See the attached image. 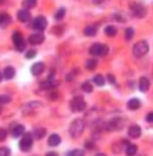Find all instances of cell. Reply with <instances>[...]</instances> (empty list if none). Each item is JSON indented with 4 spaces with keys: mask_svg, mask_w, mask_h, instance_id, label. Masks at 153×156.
Listing matches in <instances>:
<instances>
[{
    "mask_svg": "<svg viewBox=\"0 0 153 156\" xmlns=\"http://www.w3.org/2000/svg\"><path fill=\"white\" fill-rule=\"evenodd\" d=\"M127 106H128V109H131V111H137V109H139V106H141V101L137 100V98H131V100L127 102Z\"/></svg>",
    "mask_w": 153,
    "mask_h": 156,
    "instance_id": "obj_16",
    "label": "cell"
},
{
    "mask_svg": "<svg viewBox=\"0 0 153 156\" xmlns=\"http://www.w3.org/2000/svg\"><path fill=\"white\" fill-rule=\"evenodd\" d=\"M121 124H123V122L120 119H113L106 124V130H119L121 127Z\"/></svg>",
    "mask_w": 153,
    "mask_h": 156,
    "instance_id": "obj_12",
    "label": "cell"
},
{
    "mask_svg": "<svg viewBox=\"0 0 153 156\" xmlns=\"http://www.w3.org/2000/svg\"><path fill=\"white\" fill-rule=\"evenodd\" d=\"M146 122L153 123V112H150V113H148V115H146Z\"/></svg>",
    "mask_w": 153,
    "mask_h": 156,
    "instance_id": "obj_36",
    "label": "cell"
},
{
    "mask_svg": "<svg viewBox=\"0 0 153 156\" xmlns=\"http://www.w3.org/2000/svg\"><path fill=\"white\" fill-rule=\"evenodd\" d=\"M133 37H134V29L133 28H127L126 29V40L130 41Z\"/></svg>",
    "mask_w": 153,
    "mask_h": 156,
    "instance_id": "obj_28",
    "label": "cell"
},
{
    "mask_svg": "<svg viewBox=\"0 0 153 156\" xmlns=\"http://www.w3.org/2000/svg\"><path fill=\"white\" fill-rule=\"evenodd\" d=\"M95 33H97V28L92 27V25L84 28V35L85 36H95Z\"/></svg>",
    "mask_w": 153,
    "mask_h": 156,
    "instance_id": "obj_24",
    "label": "cell"
},
{
    "mask_svg": "<svg viewBox=\"0 0 153 156\" xmlns=\"http://www.w3.org/2000/svg\"><path fill=\"white\" fill-rule=\"evenodd\" d=\"M17 17H18V21H19V22H28L29 18H30V12H29V10L22 9V10L18 11Z\"/></svg>",
    "mask_w": 153,
    "mask_h": 156,
    "instance_id": "obj_10",
    "label": "cell"
},
{
    "mask_svg": "<svg viewBox=\"0 0 153 156\" xmlns=\"http://www.w3.org/2000/svg\"><path fill=\"white\" fill-rule=\"evenodd\" d=\"M94 147H95L94 142H91V141H90V142H85V148H89V149H91V148H94Z\"/></svg>",
    "mask_w": 153,
    "mask_h": 156,
    "instance_id": "obj_37",
    "label": "cell"
},
{
    "mask_svg": "<svg viewBox=\"0 0 153 156\" xmlns=\"http://www.w3.org/2000/svg\"><path fill=\"white\" fill-rule=\"evenodd\" d=\"M10 101H11L10 95H0V105H2V104H9Z\"/></svg>",
    "mask_w": 153,
    "mask_h": 156,
    "instance_id": "obj_31",
    "label": "cell"
},
{
    "mask_svg": "<svg viewBox=\"0 0 153 156\" xmlns=\"http://www.w3.org/2000/svg\"><path fill=\"white\" fill-rule=\"evenodd\" d=\"M46 133H47V130L44 129V127H39V129L35 130V133H33V138L36 140H41L43 137L46 136Z\"/></svg>",
    "mask_w": 153,
    "mask_h": 156,
    "instance_id": "obj_19",
    "label": "cell"
},
{
    "mask_svg": "<svg viewBox=\"0 0 153 156\" xmlns=\"http://www.w3.org/2000/svg\"><path fill=\"white\" fill-rule=\"evenodd\" d=\"M82 90H83L84 93H91V91H92V84H91L90 82H84V83L82 84Z\"/></svg>",
    "mask_w": 153,
    "mask_h": 156,
    "instance_id": "obj_26",
    "label": "cell"
},
{
    "mask_svg": "<svg viewBox=\"0 0 153 156\" xmlns=\"http://www.w3.org/2000/svg\"><path fill=\"white\" fill-rule=\"evenodd\" d=\"M47 142L50 147H58V145L61 144V137H59L58 134H51V136L48 137Z\"/></svg>",
    "mask_w": 153,
    "mask_h": 156,
    "instance_id": "obj_15",
    "label": "cell"
},
{
    "mask_svg": "<svg viewBox=\"0 0 153 156\" xmlns=\"http://www.w3.org/2000/svg\"><path fill=\"white\" fill-rule=\"evenodd\" d=\"M32 27L33 29H36L37 32H41V30H44L46 28H47V20H46L44 17H36L35 20H33L32 22Z\"/></svg>",
    "mask_w": 153,
    "mask_h": 156,
    "instance_id": "obj_7",
    "label": "cell"
},
{
    "mask_svg": "<svg viewBox=\"0 0 153 156\" xmlns=\"http://www.w3.org/2000/svg\"><path fill=\"white\" fill-rule=\"evenodd\" d=\"M131 12L137 18H144L146 15V9L139 3H133L131 4Z\"/></svg>",
    "mask_w": 153,
    "mask_h": 156,
    "instance_id": "obj_8",
    "label": "cell"
},
{
    "mask_svg": "<svg viewBox=\"0 0 153 156\" xmlns=\"http://www.w3.org/2000/svg\"><path fill=\"white\" fill-rule=\"evenodd\" d=\"M2 77H3V73H2V72H0V80H2Z\"/></svg>",
    "mask_w": 153,
    "mask_h": 156,
    "instance_id": "obj_39",
    "label": "cell"
},
{
    "mask_svg": "<svg viewBox=\"0 0 153 156\" xmlns=\"http://www.w3.org/2000/svg\"><path fill=\"white\" fill-rule=\"evenodd\" d=\"M12 41H14V46L18 51H24L25 47H26V43L24 40V36L21 35L19 32H15L12 35Z\"/></svg>",
    "mask_w": 153,
    "mask_h": 156,
    "instance_id": "obj_6",
    "label": "cell"
},
{
    "mask_svg": "<svg viewBox=\"0 0 153 156\" xmlns=\"http://www.w3.org/2000/svg\"><path fill=\"white\" fill-rule=\"evenodd\" d=\"M94 83L98 86H103L105 84V79H103V76H101V75H97V76H94Z\"/></svg>",
    "mask_w": 153,
    "mask_h": 156,
    "instance_id": "obj_27",
    "label": "cell"
},
{
    "mask_svg": "<svg viewBox=\"0 0 153 156\" xmlns=\"http://www.w3.org/2000/svg\"><path fill=\"white\" fill-rule=\"evenodd\" d=\"M148 51H149V46H148V43L145 40H141V41H138V43H135L133 47V54L137 58H141V57L146 55Z\"/></svg>",
    "mask_w": 153,
    "mask_h": 156,
    "instance_id": "obj_2",
    "label": "cell"
},
{
    "mask_svg": "<svg viewBox=\"0 0 153 156\" xmlns=\"http://www.w3.org/2000/svg\"><path fill=\"white\" fill-rule=\"evenodd\" d=\"M36 4H37V0H24V2H22V7L26 10H30V9H33V7H36Z\"/></svg>",
    "mask_w": 153,
    "mask_h": 156,
    "instance_id": "obj_22",
    "label": "cell"
},
{
    "mask_svg": "<svg viewBox=\"0 0 153 156\" xmlns=\"http://www.w3.org/2000/svg\"><path fill=\"white\" fill-rule=\"evenodd\" d=\"M68 155H69V156H75V155H77V156H82V155H84V152H83V151L76 149V151H71V152H68Z\"/></svg>",
    "mask_w": 153,
    "mask_h": 156,
    "instance_id": "obj_32",
    "label": "cell"
},
{
    "mask_svg": "<svg viewBox=\"0 0 153 156\" xmlns=\"http://www.w3.org/2000/svg\"><path fill=\"white\" fill-rule=\"evenodd\" d=\"M137 151H138V147L135 144H127L126 145V153L127 155H135Z\"/></svg>",
    "mask_w": 153,
    "mask_h": 156,
    "instance_id": "obj_21",
    "label": "cell"
},
{
    "mask_svg": "<svg viewBox=\"0 0 153 156\" xmlns=\"http://www.w3.org/2000/svg\"><path fill=\"white\" fill-rule=\"evenodd\" d=\"M6 138H7V131L4 129H0V141H3Z\"/></svg>",
    "mask_w": 153,
    "mask_h": 156,
    "instance_id": "obj_34",
    "label": "cell"
},
{
    "mask_svg": "<svg viewBox=\"0 0 153 156\" xmlns=\"http://www.w3.org/2000/svg\"><path fill=\"white\" fill-rule=\"evenodd\" d=\"M128 136L131 138H139L141 137V127L134 124V126H130L128 129Z\"/></svg>",
    "mask_w": 153,
    "mask_h": 156,
    "instance_id": "obj_11",
    "label": "cell"
},
{
    "mask_svg": "<svg viewBox=\"0 0 153 156\" xmlns=\"http://www.w3.org/2000/svg\"><path fill=\"white\" fill-rule=\"evenodd\" d=\"M108 51H109V48L106 47L105 44H101V43H95L90 47V54L94 57H103V55H106Z\"/></svg>",
    "mask_w": 153,
    "mask_h": 156,
    "instance_id": "obj_3",
    "label": "cell"
},
{
    "mask_svg": "<svg viewBox=\"0 0 153 156\" xmlns=\"http://www.w3.org/2000/svg\"><path fill=\"white\" fill-rule=\"evenodd\" d=\"M29 41H30V44H35V46H37V44H41L43 41H44V35H43L41 32L33 33V35L29 36Z\"/></svg>",
    "mask_w": 153,
    "mask_h": 156,
    "instance_id": "obj_9",
    "label": "cell"
},
{
    "mask_svg": "<svg viewBox=\"0 0 153 156\" xmlns=\"http://www.w3.org/2000/svg\"><path fill=\"white\" fill-rule=\"evenodd\" d=\"M32 144H33V136L30 133H24V137L21 138V142H19L21 149L24 152H28L32 148Z\"/></svg>",
    "mask_w": 153,
    "mask_h": 156,
    "instance_id": "obj_4",
    "label": "cell"
},
{
    "mask_svg": "<svg viewBox=\"0 0 153 156\" xmlns=\"http://www.w3.org/2000/svg\"><path fill=\"white\" fill-rule=\"evenodd\" d=\"M24 133H25V127L22 126V124H18V126H15L14 129H12L11 134H12V137H21Z\"/></svg>",
    "mask_w": 153,
    "mask_h": 156,
    "instance_id": "obj_18",
    "label": "cell"
},
{
    "mask_svg": "<svg viewBox=\"0 0 153 156\" xmlns=\"http://www.w3.org/2000/svg\"><path fill=\"white\" fill-rule=\"evenodd\" d=\"M57 84H54V83H51L50 80L48 82H44V83H41V88H44V90H47V88H54Z\"/></svg>",
    "mask_w": 153,
    "mask_h": 156,
    "instance_id": "obj_30",
    "label": "cell"
},
{
    "mask_svg": "<svg viewBox=\"0 0 153 156\" xmlns=\"http://www.w3.org/2000/svg\"><path fill=\"white\" fill-rule=\"evenodd\" d=\"M43 72H44V64H43V62H36L32 66V73L35 75V76H39V75H41Z\"/></svg>",
    "mask_w": 153,
    "mask_h": 156,
    "instance_id": "obj_13",
    "label": "cell"
},
{
    "mask_svg": "<svg viewBox=\"0 0 153 156\" xmlns=\"http://www.w3.org/2000/svg\"><path fill=\"white\" fill-rule=\"evenodd\" d=\"M139 90H141V91H148V90H149V87H150V82H149V79H148V77H141V79H139Z\"/></svg>",
    "mask_w": 153,
    "mask_h": 156,
    "instance_id": "obj_14",
    "label": "cell"
},
{
    "mask_svg": "<svg viewBox=\"0 0 153 156\" xmlns=\"http://www.w3.org/2000/svg\"><path fill=\"white\" fill-rule=\"evenodd\" d=\"M14 76H15V69L12 68V66H6V69H4V72H3L4 79L10 80V79H12Z\"/></svg>",
    "mask_w": 153,
    "mask_h": 156,
    "instance_id": "obj_17",
    "label": "cell"
},
{
    "mask_svg": "<svg viewBox=\"0 0 153 156\" xmlns=\"http://www.w3.org/2000/svg\"><path fill=\"white\" fill-rule=\"evenodd\" d=\"M25 57H26V58H33V57H36V50H29L25 54Z\"/></svg>",
    "mask_w": 153,
    "mask_h": 156,
    "instance_id": "obj_35",
    "label": "cell"
},
{
    "mask_svg": "<svg viewBox=\"0 0 153 156\" xmlns=\"http://www.w3.org/2000/svg\"><path fill=\"white\" fill-rule=\"evenodd\" d=\"M85 101L83 97H75L73 100L71 101V109L73 112H82L85 109Z\"/></svg>",
    "mask_w": 153,
    "mask_h": 156,
    "instance_id": "obj_5",
    "label": "cell"
},
{
    "mask_svg": "<svg viewBox=\"0 0 153 156\" xmlns=\"http://www.w3.org/2000/svg\"><path fill=\"white\" fill-rule=\"evenodd\" d=\"M10 149H7V148H0V156H9L10 155Z\"/></svg>",
    "mask_w": 153,
    "mask_h": 156,
    "instance_id": "obj_33",
    "label": "cell"
},
{
    "mask_svg": "<svg viewBox=\"0 0 153 156\" xmlns=\"http://www.w3.org/2000/svg\"><path fill=\"white\" fill-rule=\"evenodd\" d=\"M84 129H85V122L83 119H76V120L72 122L71 127H69V134L73 138H79L84 133Z\"/></svg>",
    "mask_w": 153,
    "mask_h": 156,
    "instance_id": "obj_1",
    "label": "cell"
},
{
    "mask_svg": "<svg viewBox=\"0 0 153 156\" xmlns=\"http://www.w3.org/2000/svg\"><path fill=\"white\" fill-rule=\"evenodd\" d=\"M105 33L109 37H113V36H116V33H117V29H116L115 27H112V25H109V27L105 28Z\"/></svg>",
    "mask_w": 153,
    "mask_h": 156,
    "instance_id": "obj_25",
    "label": "cell"
},
{
    "mask_svg": "<svg viewBox=\"0 0 153 156\" xmlns=\"http://www.w3.org/2000/svg\"><path fill=\"white\" fill-rule=\"evenodd\" d=\"M97 65H98L97 59H87L85 61V68L89 69V71H94L97 68Z\"/></svg>",
    "mask_w": 153,
    "mask_h": 156,
    "instance_id": "obj_23",
    "label": "cell"
},
{
    "mask_svg": "<svg viewBox=\"0 0 153 156\" xmlns=\"http://www.w3.org/2000/svg\"><path fill=\"white\" fill-rule=\"evenodd\" d=\"M10 15L9 14H6V12H2L0 14V27L2 28H4V27H7V25L10 24Z\"/></svg>",
    "mask_w": 153,
    "mask_h": 156,
    "instance_id": "obj_20",
    "label": "cell"
},
{
    "mask_svg": "<svg viewBox=\"0 0 153 156\" xmlns=\"http://www.w3.org/2000/svg\"><path fill=\"white\" fill-rule=\"evenodd\" d=\"M108 80H110V82H115V77H113L112 75H109V76H108Z\"/></svg>",
    "mask_w": 153,
    "mask_h": 156,
    "instance_id": "obj_38",
    "label": "cell"
},
{
    "mask_svg": "<svg viewBox=\"0 0 153 156\" xmlns=\"http://www.w3.org/2000/svg\"><path fill=\"white\" fill-rule=\"evenodd\" d=\"M64 17H65V9H59L58 11H57V14H55V20L61 21Z\"/></svg>",
    "mask_w": 153,
    "mask_h": 156,
    "instance_id": "obj_29",
    "label": "cell"
}]
</instances>
